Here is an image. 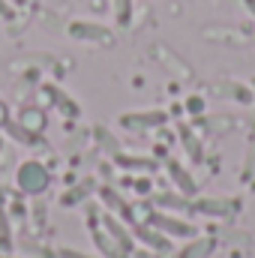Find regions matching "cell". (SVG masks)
I'll list each match as a JSON object with an SVG mask.
<instances>
[{
    "mask_svg": "<svg viewBox=\"0 0 255 258\" xmlns=\"http://www.w3.org/2000/svg\"><path fill=\"white\" fill-rule=\"evenodd\" d=\"M18 186L24 189L27 195H39L48 189V183H51V174L45 171V165L42 162H33V159H27L21 168H18Z\"/></svg>",
    "mask_w": 255,
    "mask_h": 258,
    "instance_id": "6da1fadb",
    "label": "cell"
},
{
    "mask_svg": "<svg viewBox=\"0 0 255 258\" xmlns=\"http://www.w3.org/2000/svg\"><path fill=\"white\" fill-rule=\"evenodd\" d=\"M90 192V186H75V189H69V192H63V198H60V204L63 207H72V204H78L84 195Z\"/></svg>",
    "mask_w": 255,
    "mask_h": 258,
    "instance_id": "4fadbf2b",
    "label": "cell"
},
{
    "mask_svg": "<svg viewBox=\"0 0 255 258\" xmlns=\"http://www.w3.org/2000/svg\"><path fill=\"white\" fill-rule=\"evenodd\" d=\"M135 237L144 240V243H147L150 249H156V252H168V249H171L168 234H162V231L153 228V225H135Z\"/></svg>",
    "mask_w": 255,
    "mask_h": 258,
    "instance_id": "277c9868",
    "label": "cell"
},
{
    "mask_svg": "<svg viewBox=\"0 0 255 258\" xmlns=\"http://www.w3.org/2000/svg\"><path fill=\"white\" fill-rule=\"evenodd\" d=\"M0 237H3V246L9 249V222H6V213L0 210Z\"/></svg>",
    "mask_w": 255,
    "mask_h": 258,
    "instance_id": "2e32d148",
    "label": "cell"
},
{
    "mask_svg": "<svg viewBox=\"0 0 255 258\" xmlns=\"http://www.w3.org/2000/svg\"><path fill=\"white\" fill-rule=\"evenodd\" d=\"M150 225L159 228L162 234H171V237H195V225L183 222V219H174V216H165V213H153Z\"/></svg>",
    "mask_w": 255,
    "mask_h": 258,
    "instance_id": "7a4b0ae2",
    "label": "cell"
},
{
    "mask_svg": "<svg viewBox=\"0 0 255 258\" xmlns=\"http://www.w3.org/2000/svg\"><path fill=\"white\" fill-rule=\"evenodd\" d=\"M192 210L207 213V216H225V213H231V207H228L225 198H198V201L192 204Z\"/></svg>",
    "mask_w": 255,
    "mask_h": 258,
    "instance_id": "ba28073f",
    "label": "cell"
},
{
    "mask_svg": "<svg viewBox=\"0 0 255 258\" xmlns=\"http://www.w3.org/2000/svg\"><path fill=\"white\" fill-rule=\"evenodd\" d=\"M156 204H162V207H168V204H171V207H186V201H183L180 195H159Z\"/></svg>",
    "mask_w": 255,
    "mask_h": 258,
    "instance_id": "5bb4252c",
    "label": "cell"
},
{
    "mask_svg": "<svg viewBox=\"0 0 255 258\" xmlns=\"http://www.w3.org/2000/svg\"><path fill=\"white\" fill-rule=\"evenodd\" d=\"M186 108H189V111H195V114H198V111H201V99H189V102H186Z\"/></svg>",
    "mask_w": 255,
    "mask_h": 258,
    "instance_id": "d6986e66",
    "label": "cell"
},
{
    "mask_svg": "<svg viewBox=\"0 0 255 258\" xmlns=\"http://www.w3.org/2000/svg\"><path fill=\"white\" fill-rule=\"evenodd\" d=\"M150 189V180H138V192H147Z\"/></svg>",
    "mask_w": 255,
    "mask_h": 258,
    "instance_id": "ffe728a7",
    "label": "cell"
},
{
    "mask_svg": "<svg viewBox=\"0 0 255 258\" xmlns=\"http://www.w3.org/2000/svg\"><path fill=\"white\" fill-rule=\"evenodd\" d=\"M168 120L165 111H147V114H126L120 123L126 129H141V126H162Z\"/></svg>",
    "mask_w": 255,
    "mask_h": 258,
    "instance_id": "5b68a950",
    "label": "cell"
},
{
    "mask_svg": "<svg viewBox=\"0 0 255 258\" xmlns=\"http://www.w3.org/2000/svg\"><path fill=\"white\" fill-rule=\"evenodd\" d=\"M183 144H186V150L192 153V159H201V147H198V141L195 138H189V132L183 129Z\"/></svg>",
    "mask_w": 255,
    "mask_h": 258,
    "instance_id": "9a60e30c",
    "label": "cell"
},
{
    "mask_svg": "<svg viewBox=\"0 0 255 258\" xmlns=\"http://www.w3.org/2000/svg\"><path fill=\"white\" fill-rule=\"evenodd\" d=\"M117 165L120 168H144V171H153L156 168L153 159H141V156H117Z\"/></svg>",
    "mask_w": 255,
    "mask_h": 258,
    "instance_id": "8fae6325",
    "label": "cell"
},
{
    "mask_svg": "<svg viewBox=\"0 0 255 258\" xmlns=\"http://www.w3.org/2000/svg\"><path fill=\"white\" fill-rule=\"evenodd\" d=\"M90 237H93V243L102 249V255H108V258H123V252L117 249V243L111 240V234H105V231H99L96 225L90 228Z\"/></svg>",
    "mask_w": 255,
    "mask_h": 258,
    "instance_id": "30bf717a",
    "label": "cell"
},
{
    "mask_svg": "<svg viewBox=\"0 0 255 258\" xmlns=\"http://www.w3.org/2000/svg\"><path fill=\"white\" fill-rule=\"evenodd\" d=\"M57 255L60 258H90V255H84V252H78V249H66V246L57 249Z\"/></svg>",
    "mask_w": 255,
    "mask_h": 258,
    "instance_id": "e0dca14e",
    "label": "cell"
},
{
    "mask_svg": "<svg viewBox=\"0 0 255 258\" xmlns=\"http://www.w3.org/2000/svg\"><path fill=\"white\" fill-rule=\"evenodd\" d=\"M204 246H207V243H204V240H198V243L189 246L186 252H180V258H198V249H204Z\"/></svg>",
    "mask_w": 255,
    "mask_h": 258,
    "instance_id": "ac0fdd59",
    "label": "cell"
},
{
    "mask_svg": "<svg viewBox=\"0 0 255 258\" xmlns=\"http://www.w3.org/2000/svg\"><path fill=\"white\" fill-rule=\"evenodd\" d=\"M243 3H246V9H249V12L255 15V0H243Z\"/></svg>",
    "mask_w": 255,
    "mask_h": 258,
    "instance_id": "44dd1931",
    "label": "cell"
},
{
    "mask_svg": "<svg viewBox=\"0 0 255 258\" xmlns=\"http://www.w3.org/2000/svg\"><path fill=\"white\" fill-rule=\"evenodd\" d=\"M102 222H105V228H108L111 240H114L117 246H123V255H129V252H132V237H129L126 228L120 225V219H117V216H105Z\"/></svg>",
    "mask_w": 255,
    "mask_h": 258,
    "instance_id": "8992f818",
    "label": "cell"
},
{
    "mask_svg": "<svg viewBox=\"0 0 255 258\" xmlns=\"http://www.w3.org/2000/svg\"><path fill=\"white\" fill-rule=\"evenodd\" d=\"M114 18H117V24L120 27H129V21H132V0H114Z\"/></svg>",
    "mask_w": 255,
    "mask_h": 258,
    "instance_id": "7c38bea8",
    "label": "cell"
},
{
    "mask_svg": "<svg viewBox=\"0 0 255 258\" xmlns=\"http://www.w3.org/2000/svg\"><path fill=\"white\" fill-rule=\"evenodd\" d=\"M99 195H102V201H105V204H108V207H111V210H114V213L123 219V222H132V210H129V204H126V201H123L117 192H114L111 186H105Z\"/></svg>",
    "mask_w": 255,
    "mask_h": 258,
    "instance_id": "9c48e42d",
    "label": "cell"
},
{
    "mask_svg": "<svg viewBox=\"0 0 255 258\" xmlns=\"http://www.w3.org/2000/svg\"><path fill=\"white\" fill-rule=\"evenodd\" d=\"M69 36L72 39H81V42H102V39H111V30L102 27V24H93V21H75L69 24Z\"/></svg>",
    "mask_w": 255,
    "mask_h": 258,
    "instance_id": "3957f363",
    "label": "cell"
},
{
    "mask_svg": "<svg viewBox=\"0 0 255 258\" xmlns=\"http://www.w3.org/2000/svg\"><path fill=\"white\" fill-rule=\"evenodd\" d=\"M165 168H168V174H171V180L177 183V189H180L183 195H192V192H195V180L189 177V171H186V168H183L180 162H174V159H168V165H165Z\"/></svg>",
    "mask_w": 255,
    "mask_h": 258,
    "instance_id": "52a82bcc",
    "label": "cell"
}]
</instances>
